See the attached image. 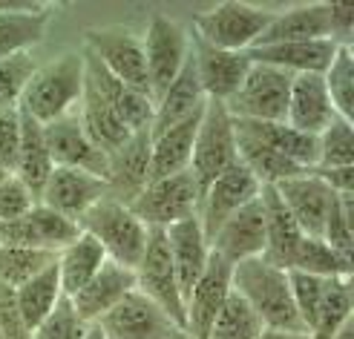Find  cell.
Masks as SVG:
<instances>
[{"label":"cell","mask_w":354,"mask_h":339,"mask_svg":"<svg viewBox=\"0 0 354 339\" xmlns=\"http://www.w3.org/2000/svg\"><path fill=\"white\" fill-rule=\"evenodd\" d=\"M231 284H234V293H239L251 305V311L262 319L265 328L306 333L303 322H299V313L294 308L288 271L274 267L265 259H248L234 264Z\"/></svg>","instance_id":"1"},{"label":"cell","mask_w":354,"mask_h":339,"mask_svg":"<svg viewBox=\"0 0 354 339\" xmlns=\"http://www.w3.org/2000/svg\"><path fill=\"white\" fill-rule=\"evenodd\" d=\"M84 52H66L35 69L24 89L21 113L38 124H52L64 115H73L84 95Z\"/></svg>","instance_id":"2"},{"label":"cell","mask_w":354,"mask_h":339,"mask_svg":"<svg viewBox=\"0 0 354 339\" xmlns=\"http://www.w3.org/2000/svg\"><path fill=\"white\" fill-rule=\"evenodd\" d=\"M78 227L104 247L110 262L127 267V271L138 267L150 239V227L130 210V204L110 199V195L101 199L93 210H86Z\"/></svg>","instance_id":"3"},{"label":"cell","mask_w":354,"mask_h":339,"mask_svg":"<svg viewBox=\"0 0 354 339\" xmlns=\"http://www.w3.org/2000/svg\"><path fill=\"white\" fill-rule=\"evenodd\" d=\"M274 21L271 9L248 6V3H219L205 12L193 14V35L205 43L227 49V52H248L262 38V32Z\"/></svg>","instance_id":"4"},{"label":"cell","mask_w":354,"mask_h":339,"mask_svg":"<svg viewBox=\"0 0 354 339\" xmlns=\"http://www.w3.org/2000/svg\"><path fill=\"white\" fill-rule=\"evenodd\" d=\"M236 162H239V155H236L234 118L225 104L207 101L202 121H199V130H196V141H193V158H190L187 173L193 175L199 193H205L214 178H219Z\"/></svg>","instance_id":"5"},{"label":"cell","mask_w":354,"mask_h":339,"mask_svg":"<svg viewBox=\"0 0 354 339\" xmlns=\"http://www.w3.org/2000/svg\"><path fill=\"white\" fill-rule=\"evenodd\" d=\"M145 46V61H147V78H150V98L165 93L182 72L185 61L190 58V29L182 26L176 17L156 12L147 23V32L141 38Z\"/></svg>","instance_id":"6"},{"label":"cell","mask_w":354,"mask_h":339,"mask_svg":"<svg viewBox=\"0 0 354 339\" xmlns=\"http://www.w3.org/2000/svg\"><path fill=\"white\" fill-rule=\"evenodd\" d=\"M291 81L294 75L282 69L251 61L242 86L225 106L236 121H286Z\"/></svg>","instance_id":"7"},{"label":"cell","mask_w":354,"mask_h":339,"mask_svg":"<svg viewBox=\"0 0 354 339\" xmlns=\"http://www.w3.org/2000/svg\"><path fill=\"white\" fill-rule=\"evenodd\" d=\"M199 202H202V193H199L196 182H193V175L179 173V175H167V178H158V182H150L130 202V210L150 230H165L182 219L196 216Z\"/></svg>","instance_id":"8"},{"label":"cell","mask_w":354,"mask_h":339,"mask_svg":"<svg viewBox=\"0 0 354 339\" xmlns=\"http://www.w3.org/2000/svg\"><path fill=\"white\" fill-rule=\"evenodd\" d=\"M136 291L147 296L176 328L185 331V299L176 282V271L167 253V242L162 230H150V239L136 267Z\"/></svg>","instance_id":"9"},{"label":"cell","mask_w":354,"mask_h":339,"mask_svg":"<svg viewBox=\"0 0 354 339\" xmlns=\"http://www.w3.org/2000/svg\"><path fill=\"white\" fill-rule=\"evenodd\" d=\"M86 52L115 75L121 84H127L138 93L150 98V78H147V61H145V46L141 38L127 29H93L86 32ZM153 101V98H150Z\"/></svg>","instance_id":"10"},{"label":"cell","mask_w":354,"mask_h":339,"mask_svg":"<svg viewBox=\"0 0 354 339\" xmlns=\"http://www.w3.org/2000/svg\"><path fill=\"white\" fill-rule=\"evenodd\" d=\"M262 184L254 178V173L248 170L242 162H236L234 167H227L219 178L207 184V190L202 193V202H199V224L205 230L207 242L214 239L216 230L234 216L239 207H245L248 202H254L259 195Z\"/></svg>","instance_id":"11"},{"label":"cell","mask_w":354,"mask_h":339,"mask_svg":"<svg viewBox=\"0 0 354 339\" xmlns=\"http://www.w3.org/2000/svg\"><path fill=\"white\" fill-rule=\"evenodd\" d=\"M231 276H234V264L225 262L219 253L210 251V259L205 264L202 276L196 279L193 291L185 299V331L193 339H205L207 336L214 319L219 316L222 305L234 291Z\"/></svg>","instance_id":"12"},{"label":"cell","mask_w":354,"mask_h":339,"mask_svg":"<svg viewBox=\"0 0 354 339\" xmlns=\"http://www.w3.org/2000/svg\"><path fill=\"white\" fill-rule=\"evenodd\" d=\"M107 195H110L107 178L93 175L86 170H75V167H52L38 202L66 219L81 222L84 213L93 210Z\"/></svg>","instance_id":"13"},{"label":"cell","mask_w":354,"mask_h":339,"mask_svg":"<svg viewBox=\"0 0 354 339\" xmlns=\"http://www.w3.org/2000/svg\"><path fill=\"white\" fill-rule=\"evenodd\" d=\"M190 55L196 64V75L202 84V93L207 101L216 104H227L236 89L242 86L248 69H251V58L248 52H227V49H216L205 43L202 38L190 32Z\"/></svg>","instance_id":"14"},{"label":"cell","mask_w":354,"mask_h":339,"mask_svg":"<svg viewBox=\"0 0 354 339\" xmlns=\"http://www.w3.org/2000/svg\"><path fill=\"white\" fill-rule=\"evenodd\" d=\"M78 233H81L78 222L66 219L38 202L24 219L0 227V244H17V247H32V251L61 253L69 242L78 239Z\"/></svg>","instance_id":"15"},{"label":"cell","mask_w":354,"mask_h":339,"mask_svg":"<svg viewBox=\"0 0 354 339\" xmlns=\"http://www.w3.org/2000/svg\"><path fill=\"white\" fill-rule=\"evenodd\" d=\"M52 21V6L41 0H0V58L32 55Z\"/></svg>","instance_id":"16"},{"label":"cell","mask_w":354,"mask_h":339,"mask_svg":"<svg viewBox=\"0 0 354 339\" xmlns=\"http://www.w3.org/2000/svg\"><path fill=\"white\" fill-rule=\"evenodd\" d=\"M44 138H46V147H49L52 164L55 167H75V170H86L93 175L107 178L110 158L84 133L81 121H78V110L73 115H64L52 124H44Z\"/></svg>","instance_id":"17"},{"label":"cell","mask_w":354,"mask_h":339,"mask_svg":"<svg viewBox=\"0 0 354 339\" xmlns=\"http://www.w3.org/2000/svg\"><path fill=\"white\" fill-rule=\"evenodd\" d=\"M274 190L279 193L282 204L288 207L291 219L297 222V227L303 230L306 236H323L326 219L337 202L334 195L320 178L314 173H299L294 178H286V182L274 184Z\"/></svg>","instance_id":"18"},{"label":"cell","mask_w":354,"mask_h":339,"mask_svg":"<svg viewBox=\"0 0 354 339\" xmlns=\"http://www.w3.org/2000/svg\"><path fill=\"white\" fill-rule=\"evenodd\" d=\"M136 291V271H127L115 262H104L101 271L84 284V288L73 296H66L73 302V311L84 325H95L101 316H107L118 302H124Z\"/></svg>","instance_id":"19"},{"label":"cell","mask_w":354,"mask_h":339,"mask_svg":"<svg viewBox=\"0 0 354 339\" xmlns=\"http://www.w3.org/2000/svg\"><path fill=\"white\" fill-rule=\"evenodd\" d=\"M210 251L219 253L225 262L239 264L248 259H262L265 251V213L259 195L254 202L239 207L210 239Z\"/></svg>","instance_id":"20"},{"label":"cell","mask_w":354,"mask_h":339,"mask_svg":"<svg viewBox=\"0 0 354 339\" xmlns=\"http://www.w3.org/2000/svg\"><path fill=\"white\" fill-rule=\"evenodd\" d=\"M107 339H167L176 328L147 296L133 291L124 302L95 322Z\"/></svg>","instance_id":"21"},{"label":"cell","mask_w":354,"mask_h":339,"mask_svg":"<svg viewBox=\"0 0 354 339\" xmlns=\"http://www.w3.org/2000/svg\"><path fill=\"white\" fill-rule=\"evenodd\" d=\"M165 242H167V253L176 271V282H179L182 299H187V293L193 291V284L202 276L205 264L210 259V242L205 236V230L199 224V216L182 219L170 227L162 230Z\"/></svg>","instance_id":"22"},{"label":"cell","mask_w":354,"mask_h":339,"mask_svg":"<svg viewBox=\"0 0 354 339\" xmlns=\"http://www.w3.org/2000/svg\"><path fill=\"white\" fill-rule=\"evenodd\" d=\"M81 52H84L86 81H90V84L98 89V95L110 104V110H113L124 124H127L133 133L150 130V127H153V101H150L145 93H138V89L121 84L115 75H110L107 69H104L86 49H81Z\"/></svg>","instance_id":"23"},{"label":"cell","mask_w":354,"mask_h":339,"mask_svg":"<svg viewBox=\"0 0 354 339\" xmlns=\"http://www.w3.org/2000/svg\"><path fill=\"white\" fill-rule=\"evenodd\" d=\"M337 55L334 41H303V43H268L248 49L254 64L282 69L288 75H323Z\"/></svg>","instance_id":"24"},{"label":"cell","mask_w":354,"mask_h":339,"mask_svg":"<svg viewBox=\"0 0 354 339\" xmlns=\"http://www.w3.org/2000/svg\"><path fill=\"white\" fill-rule=\"evenodd\" d=\"M259 202H262V213H265V251L262 259L282 267V271H291L294 256H297V247L303 242V230L297 227V222L291 219L288 207L282 204L279 193L274 187L265 184L259 190Z\"/></svg>","instance_id":"25"},{"label":"cell","mask_w":354,"mask_h":339,"mask_svg":"<svg viewBox=\"0 0 354 339\" xmlns=\"http://www.w3.org/2000/svg\"><path fill=\"white\" fill-rule=\"evenodd\" d=\"M110 199L130 204L150 184V130L136 133L118 153L110 155L107 167Z\"/></svg>","instance_id":"26"},{"label":"cell","mask_w":354,"mask_h":339,"mask_svg":"<svg viewBox=\"0 0 354 339\" xmlns=\"http://www.w3.org/2000/svg\"><path fill=\"white\" fill-rule=\"evenodd\" d=\"M202 113H193L190 118L173 124L165 133L150 135V182H158V178L167 175H179L190 170V158H193V141H196V130Z\"/></svg>","instance_id":"27"},{"label":"cell","mask_w":354,"mask_h":339,"mask_svg":"<svg viewBox=\"0 0 354 339\" xmlns=\"http://www.w3.org/2000/svg\"><path fill=\"white\" fill-rule=\"evenodd\" d=\"M334 118H337V113L328 101L323 75H294L286 124H291L299 133L320 135Z\"/></svg>","instance_id":"28"},{"label":"cell","mask_w":354,"mask_h":339,"mask_svg":"<svg viewBox=\"0 0 354 339\" xmlns=\"http://www.w3.org/2000/svg\"><path fill=\"white\" fill-rule=\"evenodd\" d=\"M331 41V3H308L288 12H274V21L262 32L257 46L268 43H303Z\"/></svg>","instance_id":"29"},{"label":"cell","mask_w":354,"mask_h":339,"mask_svg":"<svg viewBox=\"0 0 354 339\" xmlns=\"http://www.w3.org/2000/svg\"><path fill=\"white\" fill-rule=\"evenodd\" d=\"M205 104H207V98L202 93V84H199V75H196V64H193V55H190L185 61V66H182V72L176 75V81L156 98L150 135L165 133L167 127H173V124L190 118L193 113H199Z\"/></svg>","instance_id":"30"},{"label":"cell","mask_w":354,"mask_h":339,"mask_svg":"<svg viewBox=\"0 0 354 339\" xmlns=\"http://www.w3.org/2000/svg\"><path fill=\"white\" fill-rule=\"evenodd\" d=\"M78 121H81L84 133L90 135V141L107 158L113 153H118L136 135L127 124L110 110V104L98 95V89L90 81H84V95H81V104H78Z\"/></svg>","instance_id":"31"},{"label":"cell","mask_w":354,"mask_h":339,"mask_svg":"<svg viewBox=\"0 0 354 339\" xmlns=\"http://www.w3.org/2000/svg\"><path fill=\"white\" fill-rule=\"evenodd\" d=\"M234 124L242 133L251 135V138L262 141V144H268L279 155H286L288 162H294L297 167H303L306 173L317 164V135L299 133V130H294L291 124H286V121H236L234 118Z\"/></svg>","instance_id":"32"},{"label":"cell","mask_w":354,"mask_h":339,"mask_svg":"<svg viewBox=\"0 0 354 339\" xmlns=\"http://www.w3.org/2000/svg\"><path fill=\"white\" fill-rule=\"evenodd\" d=\"M12 293H15V308H17V313H21L26 331L32 333L52 311L58 308V302L64 299L61 276H58V259L52 262L49 267H44L38 276H32L29 282H24L21 288L12 291Z\"/></svg>","instance_id":"33"},{"label":"cell","mask_w":354,"mask_h":339,"mask_svg":"<svg viewBox=\"0 0 354 339\" xmlns=\"http://www.w3.org/2000/svg\"><path fill=\"white\" fill-rule=\"evenodd\" d=\"M52 167L55 164H52V155L44 138V124L21 113V150H17V167L12 175L21 178L35 195H41Z\"/></svg>","instance_id":"34"},{"label":"cell","mask_w":354,"mask_h":339,"mask_svg":"<svg viewBox=\"0 0 354 339\" xmlns=\"http://www.w3.org/2000/svg\"><path fill=\"white\" fill-rule=\"evenodd\" d=\"M104 262H107L104 247L90 233H84V230H81L78 239H73L58 253V276H61L64 296L78 293L84 284L101 271Z\"/></svg>","instance_id":"35"},{"label":"cell","mask_w":354,"mask_h":339,"mask_svg":"<svg viewBox=\"0 0 354 339\" xmlns=\"http://www.w3.org/2000/svg\"><path fill=\"white\" fill-rule=\"evenodd\" d=\"M234 130H236V155H239V162L254 173V178L262 187L265 184L274 187L279 182H286V178H294L299 173H306L303 167H297L294 162H288L286 155H279L268 144H262V141H257L248 133H242L236 124H234Z\"/></svg>","instance_id":"36"},{"label":"cell","mask_w":354,"mask_h":339,"mask_svg":"<svg viewBox=\"0 0 354 339\" xmlns=\"http://www.w3.org/2000/svg\"><path fill=\"white\" fill-rule=\"evenodd\" d=\"M354 319V279H326L320 308H317V319L311 328V339H331L346 322Z\"/></svg>","instance_id":"37"},{"label":"cell","mask_w":354,"mask_h":339,"mask_svg":"<svg viewBox=\"0 0 354 339\" xmlns=\"http://www.w3.org/2000/svg\"><path fill=\"white\" fill-rule=\"evenodd\" d=\"M291 271H303L320 279H343V276H354V262L337 256L320 236H303Z\"/></svg>","instance_id":"38"},{"label":"cell","mask_w":354,"mask_h":339,"mask_svg":"<svg viewBox=\"0 0 354 339\" xmlns=\"http://www.w3.org/2000/svg\"><path fill=\"white\" fill-rule=\"evenodd\" d=\"M55 259L58 253L32 251V247H17V244H0V284L9 291H17L24 282L38 276Z\"/></svg>","instance_id":"39"},{"label":"cell","mask_w":354,"mask_h":339,"mask_svg":"<svg viewBox=\"0 0 354 339\" xmlns=\"http://www.w3.org/2000/svg\"><path fill=\"white\" fill-rule=\"evenodd\" d=\"M323 84L334 113L354 124V52L351 46H337L331 66L323 72Z\"/></svg>","instance_id":"40"},{"label":"cell","mask_w":354,"mask_h":339,"mask_svg":"<svg viewBox=\"0 0 354 339\" xmlns=\"http://www.w3.org/2000/svg\"><path fill=\"white\" fill-rule=\"evenodd\" d=\"M262 328H265L262 319L251 311V305L239 293L231 291V296L222 305L219 316L214 319V325H210L205 339H257Z\"/></svg>","instance_id":"41"},{"label":"cell","mask_w":354,"mask_h":339,"mask_svg":"<svg viewBox=\"0 0 354 339\" xmlns=\"http://www.w3.org/2000/svg\"><path fill=\"white\" fill-rule=\"evenodd\" d=\"M314 167H354V124L346 118H334L317 135V164ZM311 167V170H314Z\"/></svg>","instance_id":"42"},{"label":"cell","mask_w":354,"mask_h":339,"mask_svg":"<svg viewBox=\"0 0 354 339\" xmlns=\"http://www.w3.org/2000/svg\"><path fill=\"white\" fill-rule=\"evenodd\" d=\"M38 69V61L32 55H15V58H0V113L17 110L24 98V89L29 78Z\"/></svg>","instance_id":"43"},{"label":"cell","mask_w":354,"mask_h":339,"mask_svg":"<svg viewBox=\"0 0 354 339\" xmlns=\"http://www.w3.org/2000/svg\"><path fill=\"white\" fill-rule=\"evenodd\" d=\"M288 284H291V296H294V308L299 313V322H303L306 333H311L317 308H320V299H323L326 279L303 273V271H288Z\"/></svg>","instance_id":"44"},{"label":"cell","mask_w":354,"mask_h":339,"mask_svg":"<svg viewBox=\"0 0 354 339\" xmlns=\"http://www.w3.org/2000/svg\"><path fill=\"white\" fill-rule=\"evenodd\" d=\"M84 333H86V325L73 311V302L64 296L58 302V308L32 331V339H84Z\"/></svg>","instance_id":"45"},{"label":"cell","mask_w":354,"mask_h":339,"mask_svg":"<svg viewBox=\"0 0 354 339\" xmlns=\"http://www.w3.org/2000/svg\"><path fill=\"white\" fill-rule=\"evenodd\" d=\"M35 204H38V195L17 175L9 173L0 178V224H12L17 219H24Z\"/></svg>","instance_id":"46"},{"label":"cell","mask_w":354,"mask_h":339,"mask_svg":"<svg viewBox=\"0 0 354 339\" xmlns=\"http://www.w3.org/2000/svg\"><path fill=\"white\" fill-rule=\"evenodd\" d=\"M21 150V106L0 113V170L15 173Z\"/></svg>","instance_id":"47"},{"label":"cell","mask_w":354,"mask_h":339,"mask_svg":"<svg viewBox=\"0 0 354 339\" xmlns=\"http://www.w3.org/2000/svg\"><path fill=\"white\" fill-rule=\"evenodd\" d=\"M308 173H314L320 182L334 193V195H348V193H354V167H326V170H320V167H314V170H308Z\"/></svg>","instance_id":"48"},{"label":"cell","mask_w":354,"mask_h":339,"mask_svg":"<svg viewBox=\"0 0 354 339\" xmlns=\"http://www.w3.org/2000/svg\"><path fill=\"white\" fill-rule=\"evenodd\" d=\"M257 339H311L308 333H297V331H277V328H262Z\"/></svg>","instance_id":"49"},{"label":"cell","mask_w":354,"mask_h":339,"mask_svg":"<svg viewBox=\"0 0 354 339\" xmlns=\"http://www.w3.org/2000/svg\"><path fill=\"white\" fill-rule=\"evenodd\" d=\"M331 339H354V319H351V322H346L337 333H334Z\"/></svg>","instance_id":"50"},{"label":"cell","mask_w":354,"mask_h":339,"mask_svg":"<svg viewBox=\"0 0 354 339\" xmlns=\"http://www.w3.org/2000/svg\"><path fill=\"white\" fill-rule=\"evenodd\" d=\"M84 339H107V336H104V331H101L98 325H86V333H84Z\"/></svg>","instance_id":"51"},{"label":"cell","mask_w":354,"mask_h":339,"mask_svg":"<svg viewBox=\"0 0 354 339\" xmlns=\"http://www.w3.org/2000/svg\"><path fill=\"white\" fill-rule=\"evenodd\" d=\"M167 339H193V336H190V333H187V331H182V328H173V331H170V336H167Z\"/></svg>","instance_id":"52"},{"label":"cell","mask_w":354,"mask_h":339,"mask_svg":"<svg viewBox=\"0 0 354 339\" xmlns=\"http://www.w3.org/2000/svg\"><path fill=\"white\" fill-rule=\"evenodd\" d=\"M3 175H9V173H3V170H0V178H3Z\"/></svg>","instance_id":"53"}]
</instances>
